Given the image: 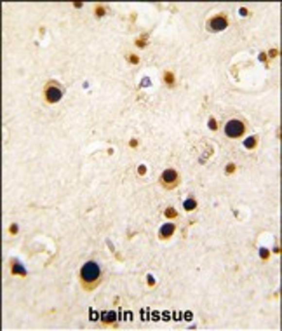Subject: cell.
Instances as JSON below:
<instances>
[{"label":"cell","instance_id":"6da1fadb","mask_svg":"<svg viewBox=\"0 0 282 331\" xmlns=\"http://www.w3.org/2000/svg\"><path fill=\"white\" fill-rule=\"evenodd\" d=\"M79 281L84 291H94L103 281V272H101L100 263H96L94 260L84 263L82 268H80Z\"/></svg>","mask_w":282,"mask_h":331},{"label":"cell","instance_id":"7a4b0ae2","mask_svg":"<svg viewBox=\"0 0 282 331\" xmlns=\"http://www.w3.org/2000/svg\"><path fill=\"white\" fill-rule=\"evenodd\" d=\"M246 133V124L239 119H232L225 124V134L229 136L230 139H237V138H242Z\"/></svg>","mask_w":282,"mask_h":331},{"label":"cell","instance_id":"3957f363","mask_svg":"<svg viewBox=\"0 0 282 331\" xmlns=\"http://www.w3.org/2000/svg\"><path fill=\"white\" fill-rule=\"evenodd\" d=\"M160 185L166 190H175L179 185V174L175 169H166V171L160 174Z\"/></svg>","mask_w":282,"mask_h":331},{"label":"cell","instance_id":"277c9868","mask_svg":"<svg viewBox=\"0 0 282 331\" xmlns=\"http://www.w3.org/2000/svg\"><path fill=\"white\" fill-rule=\"evenodd\" d=\"M206 28H208L209 32H223V30L229 28V17L225 16V14H218V16L208 19Z\"/></svg>","mask_w":282,"mask_h":331},{"label":"cell","instance_id":"5b68a950","mask_svg":"<svg viewBox=\"0 0 282 331\" xmlns=\"http://www.w3.org/2000/svg\"><path fill=\"white\" fill-rule=\"evenodd\" d=\"M61 94H63L61 89L56 84H53V82H51L46 87V91H44V98H46V101L51 103V105H53V103H58V101L61 100Z\"/></svg>","mask_w":282,"mask_h":331},{"label":"cell","instance_id":"8992f818","mask_svg":"<svg viewBox=\"0 0 282 331\" xmlns=\"http://www.w3.org/2000/svg\"><path fill=\"white\" fill-rule=\"evenodd\" d=\"M175 234V225H173V223H167V225H164L160 228V239H169L171 235Z\"/></svg>","mask_w":282,"mask_h":331},{"label":"cell","instance_id":"52a82bcc","mask_svg":"<svg viewBox=\"0 0 282 331\" xmlns=\"http://www.w3.org/2000/svg\"><path fill=\"white\" fill-rule=\"evenodd\" d=\"M183 206H185V209H187V211H194L195 208H197V202H195L194 199H187Z\"/></svg>","mask_w":282,"mask_h":331},{"label":"cell","instance_id":"ba28073f","mask_svg":"<svg viewBox=\"0 0 282 331\" xmlns=\"http://www.w3.org/2000/svg\"><path fill=\"white\" fill-rule=\"evenodd\" d=\"M166 214H167V216H175V211H173V209H167V211H166Z\"/></svg>","mask_w":282,"mask_h":331}]
</instances>
